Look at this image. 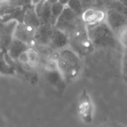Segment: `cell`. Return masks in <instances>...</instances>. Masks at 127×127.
Segmentation results:
<instances>
[{"label": "cell", "instance_id": "1", "mask_svg": "<svg viewBox=\"0 0 127 127\" xmlns=\"http://www.w3.org/2000/svg\"><path fill=\"white\" fill-rule=\"evenodd\" d=\"M57 66L66 82L74 80L81 70V61L74 50L64 49L56 56Z\"/></svg>", "mask_w": 127, "mask_h": 127}, {"label": "cell", "instance_id": "2", "mask_svg": "<svg viewBox=\"0 0 127 127\" xmlns=\"http://www.w3.org/2000/svg\"><path fill=\"white\" fill-rule=\"evenodd\" d=\"M86 30L94 47H114L116 44L113 31L106 22L86 25Z\"/></svg>", "mask_w": 127, "mask_h": 127}, {"label": "cell", "instance_id": "3", "mask_svg": "<svg viewBox=\"0 0 127 127\" xmlns=\"http://www.w3.org/2000/svg\"><path fill=\"white\" fill-rule=\"evenodd\" d=\"M77 110H78V117L83 123H92L94 115V105L92 97L85 90H84L80 94Z\"/></svg>", "mask_w": 127, "mask_h": 127}, {"label": "cell", "instance_id": "4", "mask_svg": "<svg viewBox=\"0 0 127 127\" xmlns=\"http://www.w3.org/2000/svg\"><path fill=\"white\" fill-rule=\"evenodd\" d=\"M44 77L47 82L59 92H63L65 88L66 80L57 66L56 59H52L48 63L45 67Z\"/></svg>", "mask_w": 127, "mask_h": 127}, {"label": "cell", "instance_id": "5", "mask_svg": "<svg viewBox=\"0 0 127 127\" xmlns=\"http://www.w3.org/2000/svg\"><path fill=\"white\" fill-rule=\"evenodd\" d=\"M80 16L77 15L73 11H71L68 6H65L64 11L62 12L61 16L58 18L55 27L64 31L67 33V32H70L72 33L79 25L78 24V18Z\"/></svg>", "mask_w": 127, "mask_h": 127}, {"label": "cell", "instance_id": "6", "mask_svg": "<svg viewBox=\"0 0 127 127\" xmlns=\"http://www.w3.org/2000/svg\"><path fill=\"white\" fill-rule=\"evenodd\" d=\"M36 32L37 29L34 27L30 26L25 23H18L14 37L26 43L30 46H32L34 43H36Z\"/></svg>", "mask_w": 127, "mask_h": 127}, {"label": "cell", "instance_id": "7", "mask_svg": "<svg viewBox=\"0 0 127 127\" xmlns=\"http://www.w3.org/2000/svg\"><path fill=\"white\" fill-rule=\"evenodd\" d=\"M105 22L113 32H118L127 25V16L115 10L109 9L106 11Z\"/></svg>", "mask_w": 127, "mask_h": 127}, {"label": "cell", "instance_id": "8", "mask_svg": "<svg viewBox=\"0 0 127 127\" xmlns=\"http://www.w3.org/2000/svg\"><path fill=\"white\" fill-rule=\"evenodd\" d=\"M105 18L106 12L93 8H87L81 15V19L85 25H92L105 22Z\"/></svg>", "mask_w": 127, "mask_h": 127}, {"label": "cell", "instance_id": "9", "mask_svg": "<svg viewBox=\"0 0 127 127\" xmlns=\"http://www.w3.org/2000/svg\"><path fill=\"white\" fill-rule=\"evenodd\" d=\"M70 44V36L64 31L53 27L52 33L50 39V46L53 49H63Z\"/></svg>", "mask_w": 127, "mask_h": 127}, {"label": "cell", "instance_id": "10", "mask_svg": "<svg viewBox=\"0 0 127 127\" xmlns=\"http://www.w3.org/2000/svg\"><path fill=\"white\" fill-rule=\"evenodd\" d=\"M35 6L36 12L42 25H51V4L48 0H41Z\"/></svg>", "mask_w": 127, "mask_h": 127}, {"label": "cell", "instance_id": "11", "mask_svg": "<svg viewBox=\"0 0 127 127\" xmlns=\"http://www.w3.org/2000/svg\"><path fill=\"white\" fill-rule=\"evenodd\" d=\"M30 47L31 46L29 44H27L26 43L14 37L12 42L10 44L9 48H8L7 52L12 59L16 60L20 58V56L22 54H24Z\"/></svg>", "mask_w": 127, "mask_h": 127}, {"label": "cell", "instance_id": "12", "mask_svg": "<svg viewBox=\"0 0 127 127\" xmlns=\"http://www.w3.org/2000/svg\"><path fill=\"white\" fill-rule=\"evenodd\" d=\"M13 62L14 59L10 57L7 51L1 50V74L6 76L15 75L16 70Z\"/></svg>", "mask_w": 127, "mask_h": 127}, {"label": "cell", "instance_id": "13", "mask_svg": "<svg viewBox=\"0 0 127 127\" xmlns=\"http://www.w3.org/2000/svg\"><path fill=\"white\" fill-rule=\"evenodd\" d=\"M53 27L51 25H41L36 32V42L41 44H50Z\"/></svg>", "mask_w": 127, "mask_h": 127}, {"label": "cell", "instance_id": "14", "mask_svg": "<svg viewBox=\"0 0 127 127\" xmlns=\"http://www.w3.org/2000/svg\"><path fill=\"white\" fill-rule=\"evenodd\" d=\"M23 23L26 24V25H30V26L34 27L36 29H37L42 25L40 19H39L38 15L36 12L35 6L34 5H31L25 9V18H24Z\"/></svg>", "mask_w": 127, "mask_h": 127}, {"label": "cell", "instance_id": "15", "mask_svg": "<svg viewBox=\"0 0 127 127\" xmlns=\"http://www.w3.org/2000/svg\"><path fill=\"white\" fill-rule=\"evenodd\" d=\"M64 8H65V5H64L58 1L51 4V25L53 26H55L58 18L61 16Z\"/></svg>", "mask_w": 127, "mask_h": 127}, {"label": "cell", "instance_id": "16", "mask_svg": "<svg viewBox=\"0 0 127 127\" xmlns=\"http://www.w3.org/2000/svg\"><path fill=\"white\" fill-rule=\"evenodd\" d=\"M66 6H68L71 11H73L77 15L80 17L85 11V9H84L85 5H84L82 0H70V2L68 3Z\"/></svg>", "mask_w": 127, "mask_h": 127}, {"label": "cell", "instance_id": "17", "mask_svg": "<svg viewBox=\"0 0 127 127\" xmlns=\"http://www.w3.org/2000/svg\"><path fill=\"white\" fill-rule=\"evenodd\" d=\"M27 55V59H28V64L31 66H34L37 64L39 60V55L37 51H36L34 48L31 46L26 51Z\"/></svg>", "mask_w": 127, "mask_h": 127}, {"label": "cell", "instance_id": "18", "mask_svg": "<svg viewBox=\"0 0 127 127\" xmlns=\"http://www.w3.org/2000/svg\"><path fill=\"white\" fill-rule=\"evenodd\" d=\"M110 9L115 10L120 13L126 15L127 16V8L120 0H110L109 1Z\"/></svg>", "mask_w": 127, "mask_h": 127}, {"label": "cell", "instance_id": "19", "mask_svg": "<svg viewBox=\"0 0 127 127\" xmlns=\"http://www.w3.org/2000/svg\"><path fill=\"white\" fill-rule=\"evenodd\" d=\"M118 32V38L119 43L124 46V48H127V25L120 29Z\"/></svg>", "mask_w": 127, "mask_h": 127}, {"label": "cell", "instance_id": "20", "mask_svg": "<svg viewBox=\"0 0 127 127\" xmlns=\"http://www.w3.org/2000/svg\"><path fill=\"white\" fill-rule=\"evenodd\" d=\"M122 73H123L125 78L127 79V48H125V51L123 54V59H122Z\"/></svg>", "mask_w": 127, "mask_h": 127}, {"label": "cell", "instance_id": "21", "mask_svg": "<svg viewBox=\"0 0 127 127\" xmlns=\"http://www.w3.org/2000/svg\"><path fill=\"white\" fill-rule=\"evenodd\" d=\"M58 2H60L61 4H63L64 5H67L68 3L70 2V0H58Z\"/></svg>", "mask_w": 127, "mask_h": 127}, {"label": "cell", "instance_id": "22", "mask_svg": "<svg viewBox=\"0 0 127 127\" xmlns=\"http://www.w3.org/2000/svg\"><path fill=\"white\" fill-rule=\"evenodd\" d=\"M40 1L41 0H32V4H33V5H36V4L40 2Z\"/></svg>", "mask_w": 127, "mask_h": 127}, {"label": "cell", "instance_id": "23", "mask_svg": "<svg viewBox=\"0 0 127 127\" xmlns=\"http://www.w3.org/2000/svg\"><path fill=\"white\" fill-rule=\"evenodd\" d=\"M92 0H82V2H83V4H84V5H85V4H87V3H90Z\"/></svg>", "mask_w": 127, "mask_h": 127}, {"label": "cell", "instance_id": "24", "mask_svg": "<svg viewBox=\"0 0 127 127\" xmlns=\"http://www.w3.org/2000/svg\"><path fill=\"white\" fill-rule=\"evenodd\" d=\"M120 1H121V2L125 5V7L127 8V0H120Z\"/></svg>", "mask_w": 127, "mask_h": 127}, {"label": "cell", "instance_id": "25", "mask_svg": "<svg viewBox=\"0 0 127 127\" xmlns=\"http://www.w3.org/2000/svg\"><path fill=\"white\" fill-rule=\"evenodd\" d=\"M48 1H49L50 3H51V4H54V3H56V2H58V0H48Z\"/></svg>", "mask_w": 127, "mask_h": 127}, {"label": "cell", "instance_id": "26", "mask_svg": "<svg viewBox=\"0 0 127 127\" xmlns=\"http://www.w3.org/2000/svg\"><path fill=\"white\" fill-rule=\"evenodd\" d=\"M8 1H12L13 2V1H16V0H8Z\"/></svg>", "mask_w": 127, "mask_h": 127}, {"label": "cell", "instance_id": "27", "mask_svg": "<svg viewBox=\"0 0 127 127\" xmlns=\"http://www.w3.org/2000/svg\"><path fill=\"white\" fill-rule=\"evenodd\" d=\"M1 1H4V0H1Z\"/></svg>", "mask_w": 127, "mask_h": 127}]
</instances>
